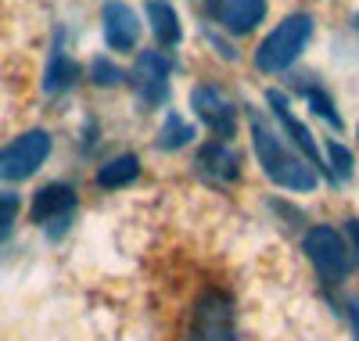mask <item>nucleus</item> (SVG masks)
<instances>
[{
  "label": "nucleus",
  "mask_w": 359,
  "mask_h": 341,
  "mask_svg": "<svg viewBox=\"0 0 359 341\" xmlns=\"http://www.w3.org/2000/svg\"><path fill=\"white\" fill-rule=\"evenodd\" d=\"M90 79H94L97 86H115V83L126 79V72L118 65H111L108 58H94V61H90Z\"/></svg>",
  "instance_id": "6ab92c4d"
},
{
  "label": "nucleus",
  "mask_w": 359,
  "mask_h": 341,
  "mask_svg": "<svg viewBox=\"0 0 359 341\" xmlns=\"http://www.w3.org/2000/svg\"><path fill=\"white\" fill-rule=\"evenodd\" d=\"M172 69H176V61H172L169 54H162V51H144V54L137 58V65H133V72H130V83H133V90H137L140 105H147V108L165 105Z\"/></svg>",
  "instance_id": "423d86ee"
},
{
  "label": "nucleus",
  "mask_w": 359,
  "mask_h": 341,
  "mask_svg": "<svg viewBox=\"0 0 359 341\" xmlns=\"http://www.w3.org/2000/svg\"><path fill=\"white\" fill-rule=\"evenodd\" d=\"M306 248V255L320 276V284L323 288H341L348 281V273H352V252H348V244L345 237L334 230V227H313L302 241Z\"/></svg>",
  "instance_id": "7ed1b4c3"
},
{
  "label": "nucleus",
  "mask_w": 359,
  "mask_h": 341,
  "mask_svg": "<svg viewBox=\"0 0 359 341\" xmlns=\"http://www.w3.org/2000/svg\"><path fill=\"white\" fill-rule=\"evenodd\" d=\"M198 173L208 176V180H216V183H230L237 180V173H241V154H237L226 140H212V144H205L198 151Z\"/></svg>",
  "instance_id": "f8f14e48"
},
{
  "label": "nucleus",
  "mask_w": 359,
  "mask_h": 341,
  "mask_svg": "<svg viewBox=\"0 0 359 341\" xmlns=\"http://www.w3.org/2000/svg\"><path fill=\"white\" fill-rule=\"evenodd\" d=\"M248 126H252V147L259 154V166L262 173L277 183L284 191H294V194H309L316 191V169L306 166L298 154L277 137V130L266 122V115L259 108H248Z\"/></svg>",
  "instance_id": "f257e3e1"
},
{
  "label": "nucleus",
  "mask_w": 359,
  "mask_h": 341,
  "mask_svg": "<svg viewBox=\"0 0 359 341\" xmlns=\"http://www.w3.org/2000/svg\"><path fill=\"white\" fill-rule=\"evenodd\" d=\"M194 140V126H191V122H184V119H180V115H169L165 119V126L158 130V147L162 151H180V147H187Z\"/></svg>",
  "instance_id": "dca6fc26"
},
{
  "label": "nucleus",
  "mask_w": 359,
  "mask_h": 341,
  "mask_svg": "<svg viewBox=\"0 0 359 341\" xmlns=\"http://www.w3.org/2000/svg\"><path fill=\"white\" fill-rule=\"evenodd\" d=\"M76 79H79V65L76 61L57 47L54 54H50V65H47V72H43V90L47 94H65L69 86H76Z\"/></svg>",
  "instance_id": "4468645a"
},
{
  "label": "nucleus",
  "mask_w": 359,
  "mask_h": 341,
  "mask_svg": "<svg viewBox=\"0 0 359 341\" xmlns=\"http://www.w3.org/2000/svg\"><path fill=\"white\" fill-rule=\"evenodd\" d=\"M352 25H355V33H359V15H352Z\"/></svg>",
  "instance_id": "5701e85b"
},
{
  "label": "nucleus",
  "mask_w": 359,
  "mask_h": 341,
  "mask_svg": "<svg viewBox=\"0 0 359 341\" xmlns=\"http://www.w3.org/2000/svg\"><path fill=\"white\" fill-rule=\"evenodd\" d=\"M137 176H140V159H137V154H118V159H111V162H104L97 169V187L115 191V187L133 183Z\"/></svg>",
  "instance_id": "2eb2a0df"
},
{
  "label": "nucleus",
  "mask_w": 359,
  "mask_h": 341,
  "mask_svg": "<svg viewBox=\"0 0 359 341\" xmlns=\"http://www.w3.org/2000/svg\"><path fill=\"white\" fill-rule=\"evenodd\" d=\"M101 18H104V44L111 51H133L137 47L140 18H137V11L126 4V0H108Z\"/></svg>",
  "instance_id": "6e6552de"
},
{
  "label": "nucleus",
  "mask_w": 359,
  "mask_h": 341,
  "mask_svg": "<svg viewBox=\"0 0 359 341\" xmlns=\"http://www.w3.org/2000/svg\"><path fill=\"white\" fill-rule=\"evenodd\" d=\"M306 98H309V108H313L331 130H341V126H345V119L338 115V108H334V101H331V94H327V90L309 86V90H306Z\"/></svg>",
  "instance_id": "f3484780"
},
{
  "label": "nucleus",
  "mask_w": 359,
  "mask_h": 341,
  "mask_svg": "<svg viewBox=\"0 0 359 341\" xmlns=\"http://www.w3.org/2000/svg\"><path fill=\"white\" fill-rule=\"evenodd\" d=\"M309 36H313V15H309V11L287 15V18L273 29V33H269V36L255 47V69L266 72V76L291 69L294 61H298V54L306 51Z\"/></svg>",
  "instance_id": "f03ea898"
},
{
  "label": "nucleus",
  "mask_w": 359,
  "mask_h": 341,
  "mask_svg": "<svg viewBox=\"0 0 359 341\" xmlns=\"http://www.w3.org/2000/svg\"><path fill=\"white\" fill-rule=\"evenodd\" d=\"M208 11L233 36H248L266 18V0H208Z\"/></svg>",
  "instance_id": "1a4fd4ad"
},
{
  "label": "nucleus",
  "mask_w": 359,
  "mask_h": 341,
  "mask_svg": "<svg viewBox=\"0 0 359 341\" xmlns=\"http://www.w3.org/2000/svg\"><path fill=\"white\" fill-rule=\"evenodd\" d=\"M266 105H269V108H273V115H277V122H280V126L287 130V137H291V144H298V151H302V154H306V159L313 162V169H323L327 176H331V169H327V166L320 162V144L313 140V133H309V126H306V122L291 115V105H287V98L280 94V90H269V94H266Z\"/></svg>",
  "instance_id": "9d476101"
},
{
  "label": "nucleus",
  "mask_w": 359,
  "mask_h": 341,
  "mask_svg": "<svg viewBox=\"0 0 359 341\" xmlns=\"http://www.w3.org/2000/svg\"><path fill=\"white\" fill-rule=\"evenodd\" d=\"M191 105H194L198 119H201L219 140H230V137H233V130H237V108L223 98L219 86H194Z\"/></svg>",
  "instance_id": "0eeeda50"
},
{
  "label": "nucleus",
  "mask_w": 359,
  "mask_h": 341,
  "mask_svg": "<svg viewBox=\"0 0 359 341\" xmlns=\"http://www.w3.org/2000/svg\"><path fill=\"white\" fill-rule=\"evenodd\" d=\"M76 208V191L69 187V183H47V187L36 191L33 198V223L47 227V223H62L69 220V212Z\"/></svg>",
  "instance_id": "9b49d317"
},
{
  "label": "nucleus",
  "mask_w": 359,
  "mask_h": 341,
  "mask_svg": "<svg viewBox=\"0 0 359 341\" xmlns=\"http://www.w3.org/2000/svg\"><path fill=\"white\" fill-rule=\"evenodd\" d=\"M345 313H348V323H352V337L359 341V302L355 298H345Z\"/></svg>",
  "instance_id": "412c9836"
},
{
  "label": "nucleus",
  "mask_w": 359,
  "mask_h": 341,
  "mask_svg": "<svg viewBox=\"0 0 359 341\" xmlns=\"http://www.w3.org/2000/svg\"><path fill=\"white\" fill-rule=\"evenodd\" d=\"M144 15L151 22V33L162 47H176L180 36H184V29H180V18H176V8L169 0H147L144 4Z\"/></svg>",
  "instance_id": "ddd939ff"
},
{
  "label": "nucleus",
  "mask_w": 359,
  "mask_h": 341,
  "mask_svg": "<svg viewBox=\"0 0 359 341\" xmlns=\"http://www.w3.org/2000/svg\"><path fill=\"white\" fill-rule=\"evenodd\" d=\"M50 154V133L47 130H29L15 137L8 147H0V180L18 183L29 180Z\"/></svg>",
  "instance_id": "20e7f679"
},
{
  "label": "nucleus",
  "mask_w": 359,
  "mask_h": 341,
  "mask_svg": "<svg viewBox=\"0 0 359 341\" xmlns=\"http://www.w3.org/2000/svg\"><path fill=\"white\" fill-rule=\"evenodd\" d=\"M18 194L11 191H0V241H8L11 230H15V220H18Z\"/></svg>",
  "instance_id": "aec40b11"
},
{
  "label": "nucleus",
  "mask_w": 359,
  "mask_h": 341,
  "mask_svg": "<svg viewBox=\"0 0 359 341\" xmlns=\"http://www.w3.org/2000/svg\"><path fill=\"white\" fill-rule=\"evenodd\" d=\"M187 341H237L233 327V302L226 291H205L194 305L191 320V337Z\"/></svg>",
  "instance_id": "39448f33"
},
{
  "label": "nucleus",
  "mask_w": 359,
  "mask_h": 341,
  "mask_svg": "<svg viewBox=\"0 0 359 341\" xmlns=\"http://www.w3.org/2000/svg\"><path fill=\"white\" fill-rule=\"evenodd\" d=\"M327 154H331V180L334 183H341V180H348L352 176V151L345 147V144H338V140H331L327 144Z\"/></svg>",
  "instance_id": "a211bd4d"
},
{
  "label": "nucleus",
  "mask_w": 359,
  "mask_h": 341,
  "mask_svg": "<svg viewBox=\"0 0 359 341\" xmlns=\"http://www.w3.org/2000/svg\"><path fill=\"white\" fill-rule=\"evenodd\" d=\"M348 237H352V252L359 259V220H348Z\"/></svg>",
  "instance_id": "4be33fe9"
}]
</instances>
